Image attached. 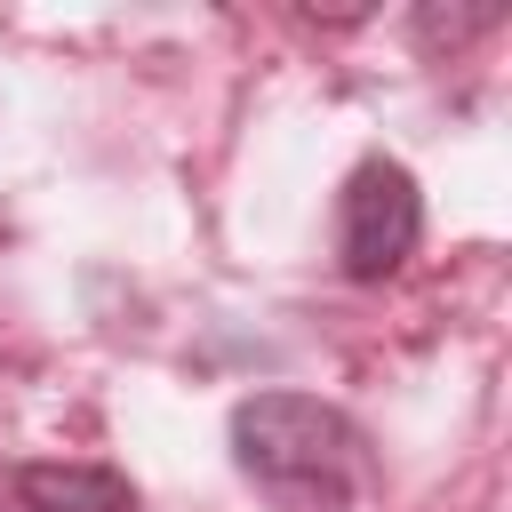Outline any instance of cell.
Instances as JSON below:
<instances>
[{
  "instance_id": "2",
  "label": "cell",
  "mask_w": 512,
  "mask_h": 512,
  "mask_svg": "<svg viewBox=\"0 0 512 512\" xmlns=\"http://www.w3.org/2000/svg\"><path fill=\"white\" fill-rule=\"evenodd\" d=\"M424 240V192L400 160H360L336 192V272L344 280H392Z\"/></svg>"
},
{
  "instance_id": "4",
  "label": "cell",
  "mask_w": 512,
  "mask_h": 512,
  "mask_svg": "<svg viewBox=\"0 0 512 512\" xmlns=\"http://www.w3.org/2000/svg\"><path fill=\"white\" fill-rule=\"evenodd\" d=\"M488 24H496V8H464V16H456V8H416V40H424V48H440V40L456 48V40L488 32Z\"/></svg>"
},
{
  "instance_id": "3",
  "label": "cell",
  "mask_w": 512,
  "mask_h": 512,
  "mask_svg": "<svg viewBox=\"0 0 512 512\" xmlns=\"http://www.w3.org/2000/svg\"><path fill=\"white\" fill-rule=\"evenodd\" d=\"M24 512H136V480L112 464H16Z\"/></svg>"
},
{
  "instance_id": "1",
  "label": "cell",
  "mask_w": 512,
  "mask_h": 512,
  "mask_svg": "<svg viewBox=\"0 0 512 512\" xmlns=\"http://www.w3.org/2000/svg\"><path fill=\"white\" fill-rule=\"evenodd\" d=\"M232 464L272 496L344 504L368 480V432L312 392H248L232 408Z\"/></svg>"
}]
</instances>
